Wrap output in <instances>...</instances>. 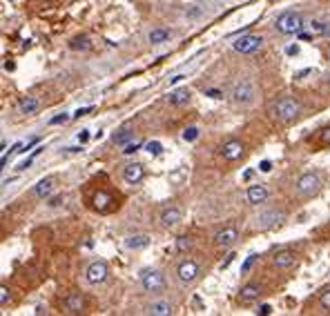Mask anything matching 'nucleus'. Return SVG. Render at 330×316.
<instances>
[{
	"label": "nucleus",
	"instance_id": "nucleus-7",
	"mask_svg": "<svg viewBox=\"0 0 330 316\" xmlns=\"http://www.w3.org/2000/svg\"><path fill=\"white\" fill-rule=\"evenodd\" d=\"M199 274H201V265L197 261H183L179 267H176V276H179V281L183 285L194 283V281L199 279Z\"/></svg>",
	"mask_w": 330,
	"mask_h": 316
},
{
	"label": "nucleus",
	"instance_id": "nucleus-8",
	"mask_svg": "<svg viewBox=\"0 0 330 316\" xmlns=\"http://www.w3.org/2000/svg\"><path fill=\"white\" fill-rule=\"evenodd\" d=\"M284 218H286V214L279 212V209H266V212H261L259 216H257V229H261V232L272 229L284 221Z\"/></svg>",
	"mask_w": 330,
	"mask_h": 316
},
{
	"label": "nucleus",
	"instance_id": "nucleus-16",
	"mask_svg": "<svg viewBox=\"0 0 330 316\" xmlns=\"http://www.w3.org/2000/svg\"><path fill=\"white\" fill-rule=\"evenodd\" d=\"M40 107H42V103H40L38 96H25V98H20V103H18V112L25 114V116L36 114Z\"/></svg>",
	"mask_w": 330,
	"mask_h": 316
},
{
	"label": "nucleus",
	"instance_id": "nucleus-52",
	"mask_svg": "<svg viewBox=\"0 0 330 316\" xmlns=\"http://www.w3.org/2000/svg\"><path fill=\"white\" fill-rule=\"evenodd\" d=\"M11 2H16V0H11Z\"/></svg>",
	"mask_w": 330,
	"mask_h": 316
},
{
	"label": "nucleus",
	"instance_id": "nucleus-27",
	"mask_svg": "<svg viewBox=\"0 0 330 316\" xmlns=\"http://www.w3.org/2000/svg\"><path fill=\"white\" fill-rule=\"evenodd\" d=\"M205 16V9L199 7V4H192V7H188V11H185V18L188 20H199V18Z\"/></svg>",
	"mask_w": 330,
	"mask_h": 316
},
{
	"label": "nucleus",
	"instance_id": "nucleus-15",
	"mask_svg": "<svg viewBox=\"0 0 330 316\" xmlns=\"http://www.w3.org/2000/svg\"><path fill=\"white\" fill-rule=\"evenodd\" d=\"M123 176H125V180L130 185H138L143 180V176H145V169H143L141 162H130V165H125Z\"/></svg>",
	"mask_w": 330,
	"mask_h": 316
},
{
	"label": "nucleus",
	"instance_id": "nucleus-37",
	"mask_svg": "<svg viewBox=\"0 0 330 316\" xmlns=\"http://www.w3.org/2000/svg\"><path fill=\"white\" fill-rule=\"evenodd\" d=\"M94 112V107H80V109H76L74 112V118H83V116H87V114H92Z\"/></svg>",
	"mask_w": 330,
	"mask_h": 316
},
{
	"label": "nucleus",
	"instance_id": "nucleus-9",
	"mask_svg": "<svg viewBox=\"0 0 330 316\" xmlns=\"http://www.w3.org/2000/svg\"><path fill=\"white\" fill-rule=\"evenodd\" d=\"M107 274H109L107 265H105L103 261H96L85 270V281H87L89 285H100L105 279H107Z\"/></svg>",
	"mask_w": 330,
	"mask_h": 316
},
{
	"label": "nucleus",
	"instance_id": "nucleus-36",
	"mask_svg": "<svg viewBox=\"0 0 330 316\" xmlns=\"http://www.w3.org/2000/svg\"><path fill=\"white\" fill-rule=\"evenodd\" d=\"M141 150V143H127L125 147H123V154H134V152Z\"/></svg>",
	"mask_w": 330,
	"mask_h": 316
},
{
	"label": "nucleus",
	"instance_id": "nucleus-31",
	"mask_svg": "<svg viewBox=\"0 0 330 316\" xmlns=\"http://www.w3.org/2000/svg\"><path fill=\"white\" fill-rule=\"evenodd\" d=\"M190 247H192V238H190V236L176 238V250H179V252H188Z\"/></svg>",
	"mask_w": 330,
	"mask_h": 316
},
{
	"label": "nucleus",
	"instance_id": "nucleus-39",
	"mask_svg": "<svg viewBox=\"0 0 330 316\" xmlns=\"http://www.w3.org/2000/svg\"><path fill=\"white\" fill-rule=\"evenodd\" d=\"M205 96H210V98L219 100V98H223V92H221V89H205Z\"/></svg>",
	"mask_w": 330,
	"mask_h": 316
},
{
	"label": "nucleus",
	"instance_id": "nucleus-35",
	"mask_svg": "<svg viewBox=\"0 0 330 316\" xmlns=\"http://www.w3.org/2000/svg\"><path fill=\"white\" fill-rule=\"evenodd\" d=\"M9 299H11V292H9L4 285H0V305H4Z\"/></svg>",
	"mask_w": 330,
	"mask_h": 316
},
{
	"label": "nucleus",
	"instance_id": "nucleus-18",
	"mask_svg": "<svg viewBox=\"0 0 330 316\" xmlns=\"http://www.w3.org/2000/svg\"><path fill=\"white\" fill-rule=\"evenodd\" d=\"M190 98H192V94H190V89L181 87V89H174V92L167 94V103L174 105V107H181V105H188Z\"/></svg>",
	"mask_w": 330,
	"mask_h": 316
},
{
	"label": "nucleus",
	"instance_id": "nucleus-48",
	"mask_svg": "<svg viewBox=\"0 0 330 316\" xmlns=\"http://www.w3.org/2000/svg\"><path fill=\"white\" fill-rule=\"evenodd\" d=\"M232 261H234V254H230V256H228V258H226V261H223V265H221V267H223V270H226V267H228V265H230V263H232Z\"/></svg>",
	"mask_w": 330,
	"mask_h": 316
},
{
	"label": "nucleus",
	"instance_id": "nucleus-1",
	"mask_svg": "<svg viewBox=\"0 0 330 316\" xmlns=\"http://www.w3.org/2000/svg\"><path fill=\"white\" fill-rule=\"evenodd\" d=\"M270 114L279 123H293L301 116V103L295 98H279L270 107Z\"/></svg>",
	"mask_w": 330,
	"mask_h": 316
},
{
	"label": "nucleus",
	"instance_id": "nucleus-33",
	"mask_svg": "<svg viewBox=\"0 0 330 316\" xmlns=\"http://www.w3.org/2000/svg\"><path fill=\"white\" fill-rule=\"evenodd\" d=\"M257 258H259L257 254H250V256H248L246 261H243V265H241V274H248V272H250V267L257 263Z\"/></svg>",
	"mask_w": 330,
	"mask_h": 316
},
{
	"label": "nucleus",
	"instance_id": "nucleus-5",
	"mask_svg": "<svg viewBox=\"0 0 330 316\" xmlns=\"http://www.w3.org/2000/svg\"><path fill=\"white\" fill-rule=\"evenodd\" d=\"M295 187H297V194L301 198H310V196H315L319 189H322V178H319V174H315V171H308V174L299 176Z\"/></svg>",
	"mask_w": 330,
	"mask_h": 316
},
{
	"label": "nucleus",
	"instance_id": "nucleus-11",
	"mask_svg": "<svg viewBox=\"0 0 330 316\" xmlns=\"http://www.w3.org/2000/svg\"><path fill=\"white\" fill-rule=\"evenodd\" d=\"M243 154H246V145H243L241 141H228V143H223V147H221V156L230 162L239 160Z\"/></svg>",
	"mask_w": 330,
	"mask_h": 316
},
{
	"label": "nucleus",
	"instance_id": "nucleus-22",
	"mask_svg": "<svg viewBox=\"0 0 330 316\" xmlns=\"http://www.w3.org/2000/svg\"><path fill=\"white\" fill-rule=\"evenodd\" d=\"M147 314L150 316H172L174 314V308H172V303H167V301H156V303H152L150 308H147Z\"/></svg>",
	"mask_w": 330,
	"mask_h": 316
},
{
	"label": "nucleus",
	"instance_id": "nucleus-23",
	"mask_svg": "<svg viewBox=\"0 0 330 316\" xmlns=\"http://www.w3.org/2000/svg\"><path fill=\"white\" fill-rule=\"evenodd\" d=\"M69 49L71 51H87L92 49V38L87 33H80V36H74L69 40Z\"/></svg>",
	"mask_w": 330,
	"mask_h": 316
},
{
	"label": "nucleus",
	"instance_id": "nucleus-28",
	"mask_svg": "<svg viewBox=\"0 0 330 316\" xmlns=\"http://www.w3.org/2000/svg\"><path fill=\"white\" fill-rule=\"evenodd\" d=\"M42 150H45V147H36V152H33V154H29V158H27L25 162H20V165L16 167V169H18V171H25V169H29V167H31V162L36 160V156H40V154H42Z\"/></svg>",
	"mask_w": 330,
	"mask_h": 316
},
{
	"label": "nucleus",
	"instance_id": "nucleus-26",
	"mask_svg": "<svg viewBox=\"0 0 330 316\" xmlns=\"http://www.w3.org/2000/svg\"><path fill=\"white\" fill-rule=\"evenodd\" d=\"M132 141H134V132H132V129H121V132H116L112 136V143L116 147H125L127 143H132Z\"/></svg>",
	"mask_w": 330,
	"mask_h": 316
},
{
	"label": "nucleus",
	"instance_id": "nucleus-32",
	"mask_svg": "<svg viewBox=\"0 0 330 316\" xmlns=\"http://www.w3.org/2000/svg\"><path fill=\"white\" fill-rule=\"evenodd\" d=\"M145 150H147V154L159 156L161 152H163V145H161L159 141H152V143H147V145H145Z\"/></svg>",
	"mask_w": 330,
	"mask_h": 316
},
{
	"label": "nucleus",
	"instance_id": "nucleus-24",
	"mask_svg": "<svg viewBox=\"0 0 330 316\" xmlns=\"http://www.w3.org/2000/svg\"><path fill=\"white\" fill-rule=\"evenodd\" d=\"M172 38V31L165 29V27H159V29H152L150 36H147V40H150V45H163Z\"/></svg>",
	"mask_w": 330,
	"mask_h": 316
},
{
	"label": "nucleus",
	"instance_id": "nucleus-51",
	"mask_svg": "<svg viewBox=\"0 0 330 316\" xmlns=\"http://www.w3.org/2000/svg\"><path fill=\"white\" fill-rule=\"evenodd\" d=\"M214 2H226V0H214Z\"/></svg>",
	"mask_w": 330,
	"mask_h": 316
},
{
	"label": "nucleus",
	"instance_id": "nucleus-12",
	"mask_svg": "<svg viewBox=\"0 0 330 316\" xmlns=\"http://www.w3.org/2000/svg\"><path fill=\"white\" fill-rule=\"evenodd\" d=\"M272 265L277 270H290V267L297 265V254L290 252V250H281L272 256Z\"/></svg>",
	"mask_w": 330,
	"mask_h": 316
},
{
	"label": "nucleus",
	"instance_id": "nucleus-49",
	"mask_svg": "<svg viewBox=\"0 0 330 316\" xmlns=\"http://www.w3.org/2000/svg\"><path fill=\"white\" fill-rule=\"evenodd\" d=\"M324 36H330V25H326V31H324Z\"/></svg>",
	"mask_w": 330,
	"mask_h": 316
},
{
	"label": "nucleus",
	"instance_id": "nucleus-38",
	"mask_svg": "<svg viewBox=\"0 0 330 316\" xmlns=\"http://www.w3.org/2000/svg\"><path fill=\"white\" fill-rule=\"evenodd\" d=\"M36 143H40V138H33V141H29V143H25V145H22V150L18 152V154H27V152L31 150V147H36Z\"/></svg>",
	"mask_w": 330,
	"mask_h": 316
},
{
	"label": "nucleus",
	"instance_id": "nucleus-47",
	"mask_svg": "<svg viewBox=\"0 0 330 316\" xmlns=\"http://www.w3.org/2000/svg\"><path fill=\"white\" fill-rule=\"evenodd\" d=\"M60 200H63V196H56V198H51V207H58V205H60Z\"/></svg>",
	"mask_w": 330,
	"mask_h": 316
},
{
	"label": "nucleus",
	"instance_id": "nucleus-41",
	"mask_svg": "<svg viewBox=\"0 0 330 316\" xmlns=\"http://www.w3.org/2000/svg\"><path fill=\"white\" fill-rule=\"evenodd\" d=\"M322 143H324V145H330V127L322 132Z\"/></svg>",
	"mask_w": 330,
	"mask_h": 316
},
{
	"label": "nucleus",
	"instance_id": "nucleus-42",
	"mask_svg": "<svg viewBox=\"0 0 330 316\" xmlns=\"http://www.w3.org/2000/svg\"><path fill=\"white\" fill-rule=\"evenodd\" d=\"M259 169H261V171H270V169H272V162H270V160H261Z\"/></svg>",
	"mask_w": 330,
	"mask_h": 316
},
{
	"label": "nucleus",
	"instance_id": "nucleus-50",
	"mask_svg": "<svg viewBox=\"0 0 330 316\" xmlns=\"http://www.w3.org/2000/svg\"><path fill=\"white\" fill-rule=\"evenodd\" d=\"M4 150V143H0V152H2Z\"/></svg>",
	"mask_w": 330,
	"mask_h": 316
},
{
	"label": "nucleus",
	"instance_id": "nucleus-30",
	"mask_svg": "<svg viewBox=\"0 0 330 316\" xmlns=\"http://www.w3.org/2000/svg\"><path fill=\"white\" fill-rule=\"evenodd\" d=\"M324 31H326V22H322V20L310 22V33H313V36H324Z\"/></svg>",
	"mask_w": 330,
	"mask_h": 316
},
{
	"label": "nucleus",
	"instance_id": "nucleus-29",
	"mask_svg": "<svg viewBox=\"0 0 330 316\" xmlns=\"http://www.w3.org/2000/svg\"><path fill=\"white\" fill-rule=\"evenodd\" d=\"M199 136H201V129H199V127H188V129L183 132V141H185V143H194Z\"/></svg>",
	"mask_w": 330,
	"mask_h": 316
},
{
	"label": "nucleus",
	"instance_id": "nucleus-2",
	"mask_svg": "<svg viewBox=\"0 0 330 316\" xmlns=\"http://www.w3.org/2000/svg\"><path fill=\"white\" fill-rule=\"evenodd\" d=\"M275 27H277V31L279 33L293 36V33H299L301 29H304L306 22H304V16H301L299 11H286V13H281V16L277 18Z\"/></svg>",
	"mask_w": 330,
	"mask_h": 316
},
{
	"label": "nucleus",
	"instance_id": "nucleus-6",
	"mask_svg": "<svg viewBox=\"0 0 330 316\" xmlns=\"http://www.w3.org/2000/svg\"><path fill=\"white\" fill-rule=\"evenodd\" d=\"M261 45H264V38L255 36V33L241 36V38H237V40L232 42L234 51H239V54H255V51L261 49Z\"/></svg>",
	"mask_w": 330,
	"mask_h": 316
},
{
	"label": "nucleus",
	"instance_id": "nucleus-13",
	"mask_svg": "<svg viewBox=\"0 0 330 316\" xmlns=\"http://www.w3.org/2000/svg\"><path fill=\"white\" fill-rule=\"evenodd\" d=\"M237 238H239V229L237 227H223V229H219L217 234H214V243H217L219 247H232L234 243H237Z\"/></svg>",
	"mask_w": 330,
	"mask_h": 316
},
{
	"label": "nucleus",
	"instance_id": "nucleus-14",
	"mask_svg": "<svg viewBox=\"0 0 330 316\" xmlns=\"http://www.w3.org/2000/svg\"><path fill=\"white\" fill-rule=\"evenodd\" d=\"M261 294H264V287L259 283H248V285L241 287L239 299H241V303H255V301H259Z\"/></svg>",
	"mask_w": 330,
	"mask_h": 316
},
{
	"label": "nucleus",
	"instance_id": "nucleus-4",
	"mask_svg": "<svg viewBox=\"0 0 330 316\" xmlns=\"http://www.w3.org/2000/svg\"><path fill=\"white\" fill-rule=\"evenodd\" d=\"M141 285L150 294H159L165 290V276L161 270H143L141 272Z\"/></svg>",
	"mask_w": 330,
	"mask_h": 316
},
{
	"label": "nucleus",
	"instance_id": "nucleus-43",
	"mask_svg": "<svg viewBox=\"0 0 330 316\" xmlns=\"http://www.w3.org/2000/svg\"><path fill=\"white\" fill-rule=\"evenodd\" d=\"M286 54H288V56H297L299 54V47L297 45H290L288 49H286Z\"/></svg>",
	"mask_w": 330,
	"mask_h": 316
},
{
	"label": "nucleus",
	"instance_id": "nucleus-3",
	"mask_svg": "<svg viewBox=\"0 0 330 316\" xmlns=\"http://www.w3.org/2000/svg\"><path fill=\"white\" fill-rule=\"evenodd\" d=\"M257 98V87L252 80L248 78H241L239 83H234L232 87V100L237 105H252Z\"/></svg>",
	"mask_w": 330,
	"mask_h": 316
},
{
	"label": "nucleus",
	"instance_id": "nucleus-46",
	"mask_svg": "<svg viewBox=\"0 0 330 316\" xmlns=\"http://www.w3.org/2000/svg\"><path fill=\"white\" fill-rule=\"evenodd\" d=\"M183 78H185L183 74H179V76H172V78H170V85H176V83H181V80H183Z\"/></svg>",
	"mask_w": 330,
	"mask_h": 316
},
{
	"label": "nucleus",
	"instance_id": "nucleus-40",
	"mask_svg": "<svg viewBox=\"0 0 330 316\" xmlns=\"http://www.w3.org/2000/svg\"><path fill=\"white\" fill-rule=\"evenodd\" d=\"M322 308L324 310H330V290L322 294Z\"/></svg>",
	"mask_w": 330,
	"mask_h": 316
},
{
	"label": "nucleus",
	"instance_id": "nucleus-10",
	"mask_svg": "<svg viewBox=\"0 0 330 316\" xmlns=\"http://www.w3.org/2000/svg\"><path fill=\"white\" fill-rule=\"evenodd\" d=\"M63 312L65 314H85L87 312V301L83 294H69L63 301Z\"/></svg>",
	"mask_w": 330,
	"mask_h": 316
},
{
	"label": "nucleus",
	"instance_id": "nucleus-17",
	"mask_svg": "<svg viewBox=\"0 0 330 316\" xmlns=\"http://www.w3.org/2000/svg\"><path fill=\"white\" fill-rule=\"evenodd\" d=\"M54 185H56L54 176H45V178H40V180L36 183V187H33V194H36V198H47V196L54 191Z\"/></svg>",
	"mask_w": 330,
	"mask_h": 316
},
{
	"label": "nucleus",
	"instance_id": "nucleus-19",
	"mask_svg": "<svg viewBox=\"0 0 330 316\" xmlns=\"http://www.w3.org/2000/svg\"><path fill=\"white\" fill-rule=\"evenodd\" d=\"M248 203L250 205H261L266 203L268 198V189L264 187V185H252V187H248Z\"/></svg>",
	"mask_w": 330,
	"mask_h": 316
},
{
	"label": "nucleus",
	"instance_id": "nucleus-25",
	"mask_svg": "<svg viewBox=\"0 0 330 316\" xmlns=\"http://www.w3.org/2000/svg\"><path fill=\"white\" fill-rule=\"evenodd\" d=\"M147 245H150V236H145V234H136V236L125 238L127 250H143V247H147Z\"/></svg>",
	"mask_w": 330,
	"mask_h": 316
},
{
	"label": "nucleus",
	"instance_id": "nucleus-34",
	"mask_svg": "<svg viewBox=\"0 0 330 316\" xmlns=\"http://www.w3.org/2000/svg\"><path fill=\"white\" fill-rule=\"evenodd\" d=\"M71 118V114H58V116H54V118H49V125L54 127V125H63V123H67Z\"/></svg>",
	"mask_w": 330,
	"mask_h": 316
},
{
	"label": "nucleus",
	"instance_id": "nucleus-20",
	"mask_svg": "<svg viewBox=\"0 0 330 316\" xmlns=\"http://www.w3.org/2000/svg\"><path fill=\"white\" fill-rule=\"evenodd\" d=\"M161 225H163V227H174V225H179V221H181V209L179 207H167L163 214H161Z\"/></svg>",
	"mask_w": 330,
	"mask_h": 316
},
{
	"label": "nucleus",
	"instance_id": "nucleus-21",
	"mask_svg": "<svg viewBox=\"0 0 330 316\" xmlns=\"http://www.w3.org/2000/svg\"><path fill=\"white\" fill-rule=\"evenodd\" d=\"M92 205H94V209H96V212H107L109 205H112V196H109L107 191H94Z\"/></svg>",
	"mask_w": 330,
	"mask_h": 316
},
{
	"label": "nucleus",
	"instance_id": "nucleus-44",
	"mask_svg": "<svg viewBox=\"0 0 330 316\" xmlns=\"http://www.w3.org/2000/svg\"><path fill=\"white\" fill-rule=\"evenodd\" d=\"M78 141H80V143H87V141H89V132H87V129H83V132L78 134Z\"/></svg>",
	"mask_w": 330,
	"mask_h": 316
},
{
	"label": "nucleus",
	"instance_id": "nucleus-45",
	"mask_svg": "<svg viewBox=\"0 0 330 316\" xmlns=\"http://www.w3.org/2000/svg\"><path fill=\"white\" fill-rule=\"evenodd\" d=\"M270 312H272L270 305H261V308H259V314H261V316H266V314H270Z\"/></svg>",
	"mask_w": 330,
	"mask_h": 316
}]
</instances>
